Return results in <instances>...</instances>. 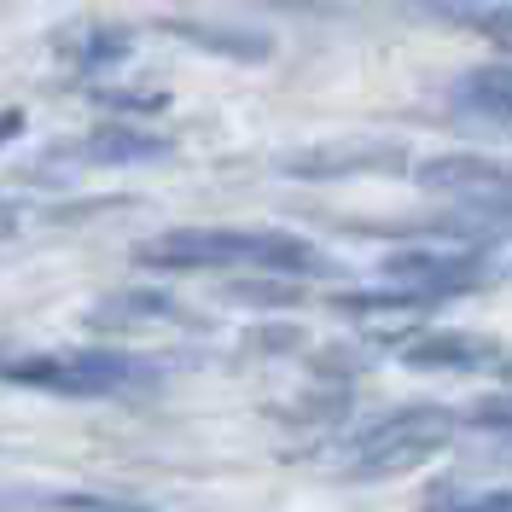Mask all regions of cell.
Wrapping results in <instances>:
<instances>
[{"instance_id": "1", "label": "cell", "mask_w": 512, "mask_h": 512, "mask_svg": "<svg viewBox=\"0 0 512 512\" xmlns=\"http://www.w3.org/2000/svg\"><path fill=\"white\" fill-rule=\"evenodd\" d=\"M134 262L152 274H315L326 256L280 227H169L134 245Z\"/></svg>"}, {"instance_id": "2", "label": "cell", "mask_w": 512, "mask_h": 512, "mask_svg": "<svg viewBox=\"0 0 512 512\" xmlns=\"http://www.w3.org/2000/svg\"><path fill=\"white\" fill-rule=\"evenodd\" d=\"M454 437H460V414L443 408V402L390 408L350 443V478H367V483L402 478V472H414L425 460H437Z\"/></svg>"}, {"instance_id": "3", "label": "cell", "mask_w": 512, "mask_h": 512, "mask_svg": "<svg viewBox=\"0 0 512 512\" xmlns=\"http://www.w3.org/2000/svg\"><path fill=\"white\" fill-rule=\"evenodd\" d=\"M152 361L134 355H105V350H76V355H18L0 361V379L24 384V390H47V396H123L146 379Z\"/></svg>"}, {"instance_id": "4", "label": "cell", "mask_w": 512, "mask_h": 512, "mask_svg": "<svg viewBox=\"0 0 512 512\" xmlns=\"http://www.w3.org/2000/svg\"><path fill=\"white\" fill-rule=\"evenodd\" d=\"M419 187L454 198L483 222H512V163L478 158V152H443L419 163Z\"/></svg>"}, {"instance_id": "5", "label": "cell", "mask_w": 512, "mask_h": 512, "mask_svg": "<svg viewBox=\"0 0 512 512\" xmlns=\"http://www.w3.org/2000/svg\"><path fill=\"white\" fill-rule=\"evenodd\" d=\"M379 274H384V286L408 291L419 303H437V297H454V291H478L489 280L483 256L454 251V245H443V251H425V245L419 251H396Z\"/></svg>"}, {"instance_id": "6", "label": "cell", "mask_w": 512, "mask_h": 512, "mask_svg": "<svg viewBox=\"0 0 512 512\" xmlns=\"http://www.w3.org/2000/svg\"><path fill=\"white\" fill-rule=\"evenodd\" d=\"M402 361L419 373H483L501 361V344L483 332H454V326H431L402 344Z\"/></svg>"}, {"instance_id": "7", "label": "cell", "mask_w": 512, "mask_h": 512, "mask_svg": "<svg viewBox=\"0 0 512 512\" xmlns=\"http://www.w3.org/2000/svg\"><path fill=\"white\" fill-rule=\"evenodd\" d=\"M76 163H94V169H134V163H163L175 158V140L158 134L146 123H111V128H94L70 146Z\"/></svg>"}, {"instance_id": "8", "label": "cell", "mask_w": 512, "mask_h": 512, "mask_svg": "<svg viewBox=\"0 0 512 512\" xmlns=\"http://www.w3.org/2000/svg\"><path fill=\"white\" fill-rule=\"evenodd\" d=\"M454 105H460L466 117H483V123H495V128L512 134V59L466 70V76L454 82Z\"/></svg>"}, {"instance_id": "9", "label": "cell", "mask_w": 512, "mask_h": 512, "mask_svg": "<svg viewBox=\"0 0 512 512\" xmlns=\"http://www.w3.org/2000/svg\"><path fill=\"white\" fill-rule=\"evenodd\" d=\"M181 41L192 47H204V53H227V59H268L274 47H268V35L256 30H216V24H175Z\"/></svg>"}, {"instance_id": "10", "label": "cell", "mask_w": 512, "mask_h": 512, "mask_svg": "<svg viewBox=\"0 0 512 512\" xmlns=\"http://www.w3.org/2000/svg\"><path fill=\"white\" fill-rule=\"evenodd\" d=\"M361 163H402L396 146H338V152H309V158H291L297 175H338V169H361Z\"/></svg>"}, {"instance_id": "11", "label": "cell", "mask_w": 512, "mask_h": 512, "mask_svg": "<svg viewBox=\"0 0 512 512\" xmlns=\"http://www.w3.org/2000/svg\"><path fill=\"white\" fill-rule=\"evenodd\" d=\"M47 512H158V507L128 501V495H82V489H70V495H47Z\"/></svg>"}, {"instance_id": "12", "label": "cell", "mask_w": 512, "mask_h": 512, "mask_svg": "<svg viewBox=\"0 0 512 512\" xmlns=\"http://www.w3.org/2000/svg\"><path fill=\"white\" fill-rule=\"evenodd\" d=\"M466 24L489 41V47H501L512 59V0H501V6H483V12H466Z\"/></svg>"}, {"instance_id": "13", "label": "cell", "mask_w": 512, "mask_h": 512, "mask_svg": "<svg viewBox=\"0 0 512 512\" xmlns=\"http://www.w3.org/2000/svg\"><path fill=\"white\" fill-rule=\"evenodd\" d=\"M466 425H478V431H507L512 437V396H489V402H478V408L466 414Z\"/></svg>"}, {"instance_id": "14", "label": "cell", "mask_w": 512, "mask_h": 512, "mask_svg": "<svg viewBox=\"0 0 512 512\" xmlns=\"http://www.w3.org/2000/svg\"><path fill=\"white\" fill-rule=\"evenodd\" d=\"M431 512H512V489H495V495H460L454 507L431 501Z\"/></svg>"}, {"instance_id": "15", "label": "cell", "mask_w": 512, "mask_h": 512, "mask_svg": "<svg viewBox=\"0 0 512 512\" xmlns=\"http://www.w3.org/2000/svg\"><path fill=\"white\" fill-rule=\"evenodd\" d=\"M0 233H12V210L6 204H0Z\"/></svg>"}, {"instance_id": "16", "label": "cell", "mask_w": 512, "mask_h": 512, "mask_svg": "<svg viewBox=\"0 0 512 512\" xmlns=\"http://www.w3.org/2000/svg\"><path fill=\"white\" fill-rule=\"evenodd\" d=\"M274 6H320V0H274Z\"/></svg>"}]
</instances>
